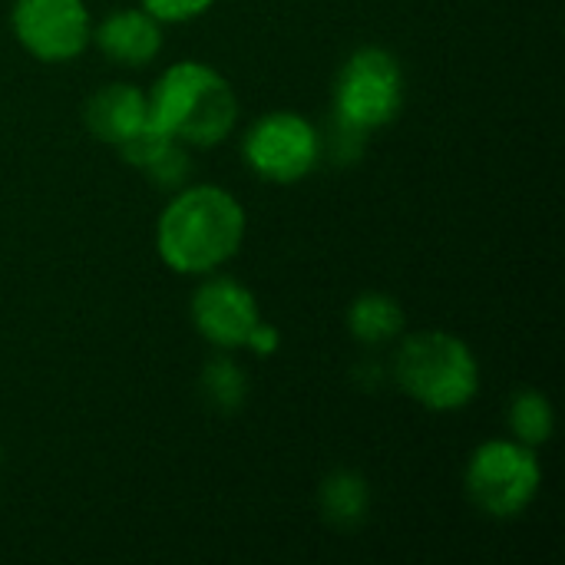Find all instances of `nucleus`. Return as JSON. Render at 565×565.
I'll return each mask as SVG.
<instances>
[{
  "label": "nucleus",
  "mask_w": 565,
  "mask_h": 565,
  "mask_svg": "<svg viewBox=\"0 0 565 565\" xmlns=\"http://www.w3.org/2000/svg\"><path fill=\"white\" fill-rule=\"evenodd\" d=\"M507 427H510V437L540 450L553 440V430H556V411H553V401L543 394V391H520L513 394L510 407H507Z\"/></svg>",
  "instance_id": "13"
},
{
  "label": "nucleus",
  "mask_w": 565,
  "mask_h": 565,
  "mask_svg": "<svg viewBox=\"0 0 565 565\" xmlns=\"http://www.w3.org/2000/svg\"><path fill=\"white\" fill-rule=\"evenodd\" d=\"M470 503L490 520H520L543 490L540 454L513 437L483 440L463 470Z\"/></svg>",
  "instance_id": "5"
},
{
  "label": "nucleus",
  "mask_w": 565,
  "mask_h": 565,
  "mask_svg": "<svg viewBox=\"0 0 565 565\" xmlns=\"http://www.w3.org/2000/svg\"><path fill=\"white\" fill-rule=\"evenodd\" d=\"M278 328H271L268 321H262V328L252 334V344H248V351H255L258 358H268V354H275L278 351Z\"/></svg>",
  "instance_id": "18"
},
{
  "label": "nucleus",
  "mask_w": 565,
  "mask_h": 565,
  "mask_svg": "<svg viewBox=\"0 0 565 565\" xmlns=\"http://www.w3.org/2000/svg\"><path fill=\"white\" fill-rule=\"evenodd\" d=\"M149 122L185 149H212L225 142L238 122V96L228 76L202 60L166 66L146 89Z\"/></svg>",
  "instance_id": "2"
},
{
  "label": "nucleus",
  "mask_w": 565,
  "mask_h": 565,
  "mask_svg": "<svg viewBox=\"0 0 565 565\" xmlns=\"http://www.w3.org/2000/svg\"><path fill=\"white\" fill-rule=\"evenodd\" d=\"M321 516L338 530H358L371 513V487L354 470H334L318 490Z\"/></svg>",
  "instance_id": "12"
},
{
  "label": "nucleus",
  "mask_w": 565,
  "mask_h": 565,
  "mask_svg": "<svg viewBox=\"0 0 565 565\" xmlns=\"http://www.w3.org/2000/svg\"><path fill=\"white\" fill-rule=\"evenodd\" d=\"M172 146V139L162 132V129H156L152 122H146L142 129H136L126 142H119L116 149H119V156L129 162V166H136V169H149L166 149Z\"/></svg>",
  "instance_id": "15"
},
{
  "label": "nucleus",
  "mask_w": 565,
  "mask_h": 565,
  "mask_svg": "<svg viewBox=\"0 0 565 565\" xmlns=\"http://www.w3.org/2000/svg\"><path fill=\"white\" fill-rule=\"evenodd\" d=\"M245 205L215 182H195L172 192L156 218L159 262L189 278L222 271L245 245Z\"/></svg>",
  "instance_id": "1"
},
{
  "label": "nucleus",
  "mask_w": 565,
  "mask_h": 565,
  "mask_svg": "<svg viewBox=\"0 0 565 565\" xmlns=\"http://www.w3.org/2000/svg\"><path fill=\"white\" fill-rule=\"evenodd\" d=\"M192 328L215 351H248L252 334L262 328V308L248 285L232 275H202L189 298Z\"/></svg>",
  "instance_id": "8"
},
{
  "label": "nucleus",
  "mask_w": 565,
  "mask_h": 565,
  "mask_svg": "<svg viewBox=\"0 0 565 565\" xmlns=\"http://www.w3.org/2000/svg\"><path fill=\"white\" fill-rule=\"evenodd\" d=\"M407 103V76L387 46L354 50L334 76V126L367 136L391 126Z\"/></svg>",
  "instance_id": "4"
},
{
  "label": "nucleus",
  "mask_w": 565,
  "mask_h": 565,
  "mask_svg": "<svg viewBox=\"0 0 565 565\" xmlns=\"http://www.w3.org/2000/svg\"><path fill=\"white\" fill-rule=\"evenodd\" d=\"M83 122L99 142H109L116 149L119 142H126L136 129H142L149 122L146 89L136 83L99 86L83 106Z\"/></svg>",
  "instance_id": "10"
},
{
  "label": "nucleus",
  "mask_w": 565,
  "mask_h": 565,
  "mask_svg": "<svg viewBox=\"0 0 565 565\" xmlns=\"http://www.w3.org/2000/svg\"><path fill=\"white\" fill-rule=\"evenodd\" d=\"M142 10H149L159 23H189L199 20L202 13H209L215 7V0H139Z\"/></svg>",
  "instance_id": "17"
},
{
  "label": "nucleus",
  "mask_w": 565,
  "mask_h": 565,
  "mask_svg": "<svg viewBox=\"0 0 565 565\" xmlns=\"http://www.w3.org/2000/svg\"><path fill=\"white\" fill-rule=\"evenodd\" d=\"M348 331L354 341L377 348L407 331V311L387 291H364L348 308Z\"/></svg>",
  "instance_id": "11"
},
{
  "label": "nucleus",
  "mask_w": 565,
  "mask_h": 565,
  "mask_svg": "<svg viewBox=\"0 0 565 565\" xmlns=\"http://www.w3.org/2000/svg\"><path fill=\"white\" fill-rule=\"evenodd\" d=\"M162 26L142 7H119L93 23V46L116 66L142 70L162 53Z\"/></svg>",
  "instance_id": "9"
},
{
  "label": "nucleus",
  "mask_w": 565,
  "mask_h": 565,
  "mask_svg": "<svg viewBox=\"0 0 565 565\" xmlns=\"http://www.w3.org/2000/svg\"><path fill=\"white\" fill-rule=\"evenodd\" d=\"M321 156L324 139L318 126L295 109L262 113L242 136L245 166L271 185H295L308 179L318 169Z\"/></svg>",
  "instance_id": "6"
},
{
  "label": "nucleus",
  "mask_w": 565,
  "mask_h": 565,
  "mask_svg": "<svg viewBox=\"0 0 565 565\" xmlns=\"http://www.w3.org/2000/svg\"><path fill=\"white\" fill-rule=\"evenodd\" d=\"M391 374L394 384L430 414H457L480 394V361L473 348L440 328L404 334Z\"/></svg>",
  "instance_id": "3"
},
{
  "label": "nucleus",
  "mask_w": 565,
  "mask_h": 565,
  "mask_svg": "<svg viewBox=\"0 0 565 565\" xmlns=\"http://www.w3.org/2000/svg\"><path fill=\"white\" fill-rule=\"evenodd\" d=\"M199 391H202L205 404L218 414H235L245 404L248 377H245L242 364L232 358V351H218L215 358H209V364L202 367Z\"/></svg>",
  "instance_id": "14"
},
{
  "label": "nucleus",
  "mask_w": 565,
  "mask_h": 565,
  "mask_svg": "<svg viewBox=\"0 0 565 565\" xmlns=\"http://www.w3.org/2000/svg\"><path fill=\"white\" fill-rule=\"evenodd\" d=\"M10 30L40 63H70L93 43V17L86 0H13Z\"/></svg>",
  "instance_id": "7"
},
{
  "label": "nucleus",
  "mask_w": 565,
  "mask_h": 565,
  "mask_svg": "<svg viewBox=\"0 0 565 565\" xmlns=\"http://www.w3.org/2000/svg\"><path fill=\"white\" fill-rule=\"evenodd\" d=\"M156 185H162V189H182V182L189 179V152H185V146H179V142H172L149 169H142Z\"/></svg>",
  "instance_id": "16"
}]
</instances>
